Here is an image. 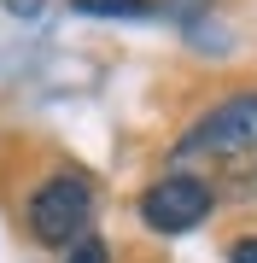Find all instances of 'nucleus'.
Wrapping results in <instances>:
<instances>
[{"instance_id": "obj_1", "label": "nucleus", "mask_w": 257, "mask_h": 263, "mask_svg": "<svg viewBox=\"0 0 257 263\" xmlns=\"http://www.w3.org/2000/svg\"><path fill=\"white\" fill-rule=\"evenodd\" d=\"M175 164H210L228 181H257V88L210 105L175 141Z\"/></svg>"}, {"instance_id": "obj_2", "label": "nucleus", "mask_w": 257, "mask_h": 263, "mask_svg": "<svg viewBox=\"0 0 257 263\" xmlns=\"http://www.w3.org/2000/svg\"><path fill=\"white\" fill-rule=\"evenodd\" d=\"M88 216H94V187H88V176H76V170H58V176H47L29 193V234L41 246L82 240Z\"/></svg>"}, {"instance_id": "obj_3", "label": "nucleus", "mask_w": 257, "mask_h": 263, "mask_svg": "<svg viewBox=\"0 0 257 263\" xmlns=\"http://www.w3.org/2000/svg\"><path fill=\"white\" fill-rule=\"evenodd\" d=\"M210 205H216V187L193 170H175V176H164L141 193V222L152 234H187L210 216Z\"/></svg>"}, {"instance_id": "obj_4", "label": "nucleus", "mask_w": 257, "mask_h": 263, "mask_svg": "<svg viewBox=\"0 0 257 263\" xmlns=\"http://www.w3.org/2000/svg\"><path fill=\"white\" fill-rule=\"evenodd\" d=\"M76 12H88V18H152V0H70Z\"/></svg>"}, {"instance_id": "obj_5", "label": "nucleus", "mask_w": 257, "mask_h": 263, "mask_svg": "<svg viewBox=\"0 0 257 263\" xmlns=\"http://www.w3.org/2000/svg\"><path fill=\"white\" fill-rule=\"evenodd\" d=\"M65 263H111V252H105V240H76Z\"/></svg>"}, {"instance_id": "obj_6", "label": "nucleus", "mask_w": 257, "mask_h": 263, "mask_svg": "<svg viewBox=\"0 0 257 263\" xmlns=\"http://www.w3.org/2000/svg\"><path fill=\"white\" fill-rule=\"evenodd\" d=\"M228 263H257V234L234 240V246H228Z\"/></svg>"}, {"instance_id": "obj_7", "label": "nucleus", "mask_w": 257, "mask_h": 263, "mask_svg": "<svg viewBox=\"0 0 257 263\" xmlns=\"http://www.w3.org/2000/svg\"><path fill=\"white\" fill-rule=\"evenodd\" d=\"M0 6H6L12 18H35V12H41V0H0Z\"/></svg>"}]
</instances>
